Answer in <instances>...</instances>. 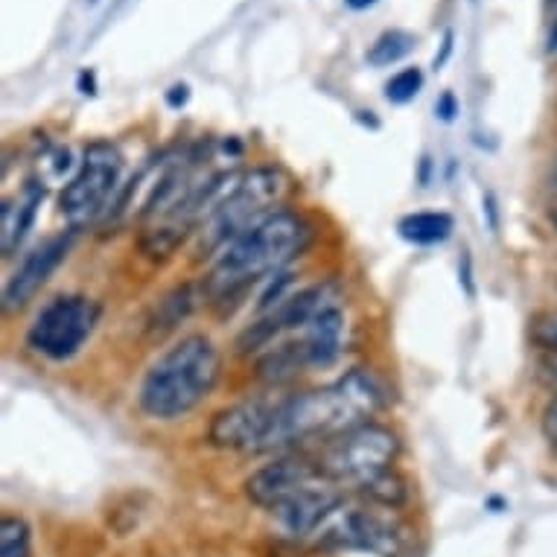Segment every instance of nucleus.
Segmentation results:
<instances>
[{
	"instance_id": "1",
	"label": "nucleus",
	"mask_w": 557,
	"mask_h": 557,
	"mask_svg": "<svg viewBox=\"0 0 557 557\" xmlns=\"http://www.w3.org/2000/svg\"><path fill=\"white\" fill-rule=\"evenodd\" d=\"M385 406V385L380 376L357 368L338 376L324 388L274 397L265 453H281L301 441L336 438L359 423L374 421V414Z\"/></svg>"
},
{
	"instance_id": "2",
	"label": "nucleus",
	"mask_w": 557,
	"mask_h": 557,
	"mask_svg": "<svg viewBox=\"0 0 557 557\" xmlns=\"http://www.w3.org/2000/svg\"><path fill=\"white\" fill-rule=\"evenodd\" d=\"M312 225L301 213L281 211L234 239L213 263L205 295L213 301L243 293L257 281H269L310 248Z\"/></svg>"
},
{
	"instance_id": "3",
	"label": "nucleus",
	"mask_w": 557,
	"mask_h": 557,
	"mask_svg": "<svg viewBox=\"0 0 557 557\" xmlns=\"http://www.w3.org/2000/svg\"><path fill=\"white\" fill-rule=\"evenodd\" d=\"M222 374L220 347L193 333L149 366L137 388V406L152 421H178L211 397Z\"/></svg>"
},
{
	"instance_id": "4",
	"label": "nucleus",
	"mask_w": 557,
	"mask_h": 557,
	"mask_svg": "<svg viewBox=\"0 0 557 557\" xmlns=\"http://www.w3.org/2000/svg\"><path fill=\"white\" fill-rule=\"evenodd\" d=\"M293 175L286 173L284 166H255V170L243 173L234 193L222 201L211 220L196 231L199 234V257L222 255L246 231L257 228L260 222H265L274 213L286 211L284 205L293 196Z\"/></svg>"
},
{
	"instance_id": "5",
	"label": "nucleus",
	"mask_w": 557,
	"mask_h": 557,
	"mask_svg": "<svg viewBox=\"0 0 557 557\" xmlns=\"http://www.w3.org/2000/svg\"><path fill=\"white\" fill-rule=\"evenodd\" d=\"M397 456H400L397 432H392L383 423L368 421L330 438L315 465L338 487L366 491L374 479L394 470Z\"/></svg>"
},
{
	"instance_id": "6",
	"label": "nucleus",
	"mask_w": 557,
	"mask_h": 557,
	"mask_svg": "<svg viewBox=\"0 0 557 557\" xmlns=\"http://www.w3.org/2000/svg\"><path fill=\"white\" fill-rule=\"evenodd\" d=\"M123 156L109 140H94L83 152V161L64 184L59 196V211H62L67 228L79 231L97 220H106L114 208L120 190H123Z\"/></svg>"
},
{
	"instance_id": "7",
	"label": "nucleus",
	"mask_w": 557,
	"mask_h": 557,
	"mask_svg": "<svg viewBox=\"0 0 557 557\" xmlns=\"http://www.w3.org/2000/svg\"><path fill=\"white\" fill-rule=\"evenodd\" d=\"M100 319V304L85 295H59L38 312L27 333V345L41 357L64 362L91 338Z\"/></svg>"
},
{
	"instance_id": "8",
	"label": "nucleus",
	"mask_w": 557,
	"mask_h": 557,
	"mask_svg": "<svg viewBox=\"0 0 557 557\" xmlns=\"http://www.w3.org/2000/svg\"><path fill=\"white\" fill-rule=\"evenodd\" d=\"M184 156H187V149H164L156 158H149L147 164L140 166V173L128 184H123L114 208L106 216V225L109 228H126L128 222L135 220L147 222L152 208L158 205V199L164 196L173 173L184 161Z\"/></svg>"
},
{
	"instance_id": "9",
	"label": "nucleus",
	"mask_w": 557,
	"mask_h": 557,
	"mask_svg": "<svg viewBox=\"0 0 557 557\" xmlns=\"http://www.w3.org/2000/svg\"><path fill=\"white\" fill-rule=\"evenodd\" d=\"M327 475L321 473L319 465H312L301 456H277L272 465L260 467L246 482L248 499L265 511H281L284 505L307 494L310 487L321 484Z\"/></svg>"
},
{
	"instance_id": "10",
	"label": "nucleus",
	"mask_w": 557,
	"mask_h": 557,
	"mask_svg": "<svg viewBox=\"0 0 557 557\" xmlns=\"http://www.w3.org/2000/svg\"><path fill=\"white\" fill-rule=\"evenodd\" d=\"M71 248H74V231L55 234V237H50L38 248H33V251L21 260L18 269L12 272L7 286H3V310H24V307L45 289V284L50 281V274L64 263V257L71 255Z\"/></svg>"
},
{
	"instance_id": "11",
	"label": "nucleus",
	"mask_w": 557,
	"mask_h": 557,
	"mask_svg": "<svg viewBox=\"0 0 557 557\" xmlns=\"http://www.w3.org/2000/svg\"><path fill=\"white\" fill-rule=\"evenodd\" d=\"M269 418H272V400L257 397L222 409L211 423L213 447L237 449V453H265V432H269Z\"/></svg>"
},
{
	"instance_id": "12",
	"label": "nucleus",
	"mask_w": 557,
	"mask_h": 557,
	"mask_svg": "<svg viewBox=\"0 0 557 557\" xmlns=\"http://www.w3.org/2000/svg\"><path fill=\"white\" fill-rule=\"evenodd\" d=\"M41 201H45V184L41 182L24 184L18 196L3 201V208H0V251L3 257H12L18 251L36 222Z\"/></svg>"
},
{
	"instance_id": "13",
	"label": "nucleus",
	"mask_w": 557,
	"mask_h": 557,
	"mask_svg": "<svg viewBox=\"0 0 557 557\" xmlns=\"http://www.w3.org/2000/svg\"><path fill=\"white\" fill-rule=\"evenodd\" d=\"M397 231L406 243H414V246H435V243H444V239L453 237L456 231V220L444 211H418L403 216L397 222Z\"/></svg>"
},
{
	"instance_id": "14",
	"label": "nucleus",
	"mask_w": 557,
	"mask_h": 557,
	"mask_svg": "<svg viewBox=\"0 0 557 557\" xmlns=\"http://www.w3.org/2000/svg\"><path fill=\"white\" fill-rule=\"evenodd\" d=\"M414 47H418V38L406 29H385L383 36L368 47L366 62L371 67H388V64L403 62L406 55L414 53Z\"/></svg>"
},
{
	"instance_id": "15",
	"label": "nucleus",
	"mask_w": 557,
	"mask_h": 557,
	"mask_svg": "<svg viewBox=\"0 0 557 557\" xmlns=\"http://www.w3.org/2000/svg\"><path fill=\"white\" fill-rule=\"evenodd\" d=\"M0 557H33V531L24 517L3 513L0 520Z\"/></svg>"
},
{
	"instance_id": "16",
	"label": "nucleus",
	"mask_w": 557,
	"mask_h": 557,
	"mask_svg": "<svg viewBox=\"0 0 557 557\" xmlns=\"http://www.w3.org/2000/svg\"><path fill=\"white\" fill-rule=\"evenodd\" d=\"M423 85H426V76H423L421 67H403L400 74H394L385 83V100L394 102V106H406L423 91Z\"/></svg>"
},
{
	"instance_id": "17",
	"label": "nucleus",
	"mask_w": 557,
	"mask_h": 557,
	"mask_svg": "<svg viewBox=\"0 0 557 557\" xmlns=\"http://www.w3.org/2000/svg\"><path fill=\"white\" fill-rule=\"evenodd\" d=\"M435 114H438V120H444V123H453L458 114V100L456 94L453 91H444L438 97V102H435Z\"/></svg>"
},
{
	"instance_id": "18",
	"label": "nucleus",
	"mask_w": 557,
	"mask_h": 557,
	"mask_svg": "<svg viewBox=\"0 0 557 557\" xmlns=\"http://www.w3.org/2000/svg\"><path fill=\"white\" fill-rule=\"evenodd\" d=\"M543 432H546V438L552 441V447L557 449V397L546 406L543 411Z\"/></svg>"
},
{
	"instance_id": "19",
	"label": "nucleus",
	"mask_w": 557,
	"mask_h": 557,
	"mask_svg": "<svg viewBox=\"0 0 557 557\" xmlns=\"http://www.w3.org/2000/svg\"><path fill=\"white\" fill-rule=\"evenodd\" d=\"M190 102V85L187 83H175L170 91H166V106L170 109H184Z\"/></svg>"
},
{
	"instance_id": "20",
	"label": "nucleus",
	"mask_w": 557,
	"mask_h": 557,
	"mask_svg": "<svg viewBox=\"0 0 557 557\" xmlns=\"http://www.w3.org/2000/svg\"><path fill=\"white\" fill-rule=\"evenodd\" d=\"M453 45H456V33H453V29H447V33H444V41H441V53L435 55V62H432V67H435V71H441V67L447 64V59L453 55Z\"/></svg>"
},
{
	"instance_id": "21",
	"label": "nucleus",
	"mask_w": 557,
	"mask_h": 557,
	"mask_svg": "<svg viewBox=\"0 0 557 557\" xmlns=\"http://www.w3.org/2000/svg\"><path fill=\"white\" fill-rule=\"evenodd\" d=\"M76 88H79V94H85V97H97V74H94V71H83L79 79H76Z\"/></svg>"
},
{
	"instance_id": "22",
	"label": "nucleus",
	"mask_w": 557,
	"mask_h": 557,
	"mask_svg": "<svg viewBox=\"0 0 557 557\" xmlns=\"http://www.w3.org/2000/svg\"><path fill=\"white\" fill-rule=\"evenodd\" d=\"M546 213H548V220H552V225H555V228H557V175H555V178H552V184H548Z\"/></svg>"
},
{
	"instance_id": "23",
	"label": "nucleus",
	"mask_w": 557,
	"mask_h": 557,
	"mask_svg": "<svg viewBox=\"0 0 557 557\" xmlns=\"http://www.w3.org/2000/svg\"><path fill=\"white\" fill-rule=\"evenodd\" d=\"M540 336H543V342H546L548 347H557V310L552 312V319L543 324V330H540Z\"/></svg>"
},
{
	"instance_id": "24",
	"label": "nucleus",
	"mask_w": 557,
	"mask_h": 557,
	"mask_svg": "<svg viewBox=\"0 0 557 557\" xmlns=\"http://www.w3.org/2000/svg\"><path fill=\"white\" fill-rule=\"evenodd\" d=\"M345 3H347V10L362 12V10H371V7H374L376 0H345Z\"/></svg>"
}]
</instances>
